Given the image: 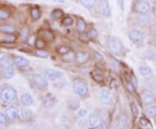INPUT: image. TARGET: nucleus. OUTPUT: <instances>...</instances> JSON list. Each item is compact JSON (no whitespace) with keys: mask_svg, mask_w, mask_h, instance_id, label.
<instances>
[{"mask_svg":"<svg viewBox=\"0 0 156 129\" xmlns=\"http://www.w3.org/2000/svg\"><path fill=\"white\" fill-rule=\"evenodd\" d=\"M107 46L108 50L115 56L122 55L124 51V45L122 41L116 37L109 36L107 37Z\"/></svg>","mask_w":156,"mask_h":129,"instance_id":"f257e3e1","label":"nucleus"},{"mask_svg":"<svg viewBox=\"0 0 156 129\" xmlns=\"http://www.w3.org/2000/svg\"><path fill=\"white\" fill-rule=\"evenodd\" d=\"M72 87L74 92L81 97H86L89 94L88 85L82 79H76L73 82Z\"/></svg>","mask_w":156,"mask_h":129,"instance_id":"f03ea898","label":"nucleus"},{"mask_svg":"<svg viewBox=\"0 0 156 129\" xmlns=\"http://www.w3.org/2000/svg\"><path fill=\"white\" fill-rule=\"evenodd\" d=\"M16 97H17V91L11 86H6L3 88V89L0 92V98L5 103H11L14 101Z\"/></svg>","mask_w":156,"mask_h":129,"instance_id":"7ed1b4c3","label":"nucleus"},{"mask_svg":"<svg viewBox=\"0 0 156 129\" xmlns=\"http://www.w3.org/2000/svg\"><path fill=\"white\" fill-rule=\"evenodd\" d=\"M128 38L134 44H140L145 40V33L140 29H132L128 32Z\"/></svg>","mask_w":156,"mask_h":129,"instance_id":"20e7f679","label":"nucleus"},{"mask_svg":"<svg viewBox=\"0 0 156 129\" xmlns=\"http://www.w3.org/2000/svg\"><path fill=\"white\" fill-rule=\"evenodd\" d=\"M31 79H32V82H33L34 85L40 90H46L48 89V82H47V80L42 76L40 74H33L31 75Z\"/></svg>","mask_w":156,"mask_h":129,"instance_id":"39448f33","label":"nucleus"},{"mask_svg":"<svg viewBox=\"0 0 156 129\" xmlns=\"http://www.w3.org/2000/svg\"><path fill=\"white\" fill-rule=\"evenodd\" d=\"M44 75L45 78L48 79L50 82H56L60 80L63 76V73L57 69L48 68L44 71Z\"/></svg>","mask_w":156,"mask_h":129,"instance_id":"423d86ee","label":"nucleus"},{"mask_svg":"<svg viewBox=\"0 0 156 129\" xmlns=\"http://www.w3.org/2000/svg\"><path fill=\"white\" fill-rule=\"evenodd\" d=\"M135 11L139 14H147L150 11V4L146 0H140L135 4Z\"/></svg>","mask_w":156,"mask_h":129,"instance_id":"0eeeda50","label":"nucleus"},{"mask_svg":"<svg viewBox=\"0 0 156 129\" xmlns=\"http://www.w3.org/2000/svg\"><path fill=\"white\" fill-rule=\"evenodd\" d=\"M99 11L105 17H109L111 16V10L108 0H100L99 1Z\"/></svg>","mask_w":156,"mask_h":129,"instance_id":"6e6552de","label":"nucleus"},{"mask_svg":"<svg viewBox=\"0 0 156 129\" xmlns=\"http://www.w3.org/2000/svg\"><path fill=\"white\" fill-rule=\"evenodd\" d=\"M39 38L44 40L45 42H53L55 40V35L54 33L47 29H42L38 31Z\"/></svg>","mask_w":156,"mask_h":129,"instance_id":"1a4fd4ad","label":"nucleus"},{"mask_svg":"<svg viewBox=\"0 0 156 129\" xmlns=\"http://www.w3.org/2000/svg\"><path fill=\"white\" fill-rule=\"evenodd\" d=\"M14 64V62L11 56L6 53H0V66L4 68H11Z\"/></svg>","mask_w":156,"mask_h":129,"instance_id":"9d476101","label":"nucleus"},{"mask_svg":"<svg viewBox=\"0 0 156 129\" xmlns=\"http://www.w3.org/2000/svg\"><path fill=\"white\" fill-rule=\"evenodd\" d=\"M6 116L10 120H15L20 118V111L16 107H10L6 109Z\"/></svg>","mask_w":156,"mask_h":129,"instance_id":"9b49d317","label":"nucleus"},{"mask_svg":"<svg viewBox=\"0 0 156 129\" xmlns=\"http://www.w3.org/2000/svg\"><path fill=\"white\" fill-rule=\"evenodd\" d=\"M56 97H55V96H53L52 94H48L43 99V105L46 108H51V107H53L56 105Z\"/></svg>","mask_w":156,"mask_h":129,"instance_id":"f8f14e48","label":"nucleus"},{"mask_svg":"<svg viewBox=\"0 0 156 129\" xmlns=\"http://www.w3.org/2000/svg\"><path fill=\"white\" fill-rule=\"evenodd\" d=\"M13 62H14V64L19 68H24L29 66L28 59H26L25 57H23V56H15L13 59Z\"/></svg>","mask_w":156,"mask_h":129,"instance_id":"ddd939ff","label":"nucleus"},{"mask_svg":"<svg viewBox=\"0 0 156 129\" xmlns=\"http://www.w3.org/2000/svg\"><path fill=\"white\" fill-rule=\"evenodd\" d=\"M101 119L96 113H91L89 117V123L93 127H98L101 125Z\"/></svg>","mask_w":156,"mask_h":129,"instance_id":"4468645a","label":"nucleus"},{"mask_svg":"<svg viewBox=\"0 0 156 129\" xmlns=\"http://www.w3.org/2000/svg\"><path fill=\"white\" fill-rule=\"evenodd\" d=\"M89 53H87L86 51H79L78 53L76 54V61L80 63L83 64L89 61Z\"/></svg>","mask_w":156,"mask_h":129,"instance_id":"2eb2a0df","label":"nucleus"},{"mask_svg":"<svg viewBox=\"0 0 156 129\" xmlns=\"http://www.w3.org/2000/svg\"><path fill=\"white\" fill-rule=\"evenodd\" d=\"M100 101L103 103H108L112 100V94L109 90H101L99 94Z\"/></svg>","mask_w":156,"mask_h":129,"instance_id":"dca6fc26","label":"nucleus"},{"mask_svg":"<svg viewBox=\"0 0 156 129\" xmlns=\"http://www.w3.org/2000/svg\"><path fill=\"white\" fill-rule=\"evenodd\" d=\"M154 99H155V97H154V93H153L152 91H149V90L144 92L143 95H142V100H143V102H144L145 104H147V105H150V104H152V103L154 101Z\"/></svg>","mask_w":156,"mask_h":129,"instance_id":"f3484780","label":"nucleus"},{"mask_svg":"<svg viewBox=\"0 0 156 129\" xmlns=\"http://www.w3.org/2000/svg\"><path fill=\"white\" fill-rule=\"evenodd\" d=\"M136 20H137V23L140 25H147L150 23V21H152V17L147 13V14H139L137 16Z\"/></svg>","mask_w":156,"mask_h":129,"instance_id":"a211bd4d","label":"nucleus"},{"mask_svg":"<svg viewBox=\"0 0 156 129\" xmlns=\"http://www.w3.org/2000/svg\"><path fill=\"white\" fill-rule=\"evenodd\" d=\"M20 101L24 106H30V105L33 104L34 102L32 96H31V95H30L29 93L23 94L21 97H20Z\"/></svg>","mask_w":156,"mask_h":129,"instance_id":"6ab92c4d","label":"nucleus"},{"mask_svg":"<svg viewBox=\"0 0 156 129\" xmlns=\"http://www.w3.org/2000/svg\"><path fill=\"white\" fill-rule=\"evenodd\" d=\"M76 30L78 31L81 33V32H85L87 30V23L86 21L83 19V18H77L76 20Z\"/></svg>","mask_w":156,"mask_h":129,"instance_id":"aec40b11","label":"nucleus"},{"mask_svg":"<svg viewBox=\"0 0 156 129\" xmlns=\"http://www.w3.org/2000/svg\"><path fill=\"white\" fill-rule=\"evenodd\" d=\"M16 40H17V36L14 35L13 33L5 34L4 37L0 38V42H2V43H9V44H11V43H15Z\"/></svg>","mask_w":156,"mask_h":129,"instance_id":"412c9836","label":"nucleus"},{"mask_svg":"<svg viewBox=\"0 0 156 129\" xmlns=\"http://www.w3.org/2000/svg\"><path fill=\"white\" fill-rule=\"evenodd\" d=\"M91 76H92V78L93 80L96 82L97 83H100L101 84L103 82H104V76H103V75L99 72V71H93V72H91Z\"/></svg>","mask_w":156,"mask_h":129,"instance_id":"4be33fe9","label":"nucleus"},{"mask_svg":"<svg viewBox=\"0 0 156 129\" xmlns=\"http://www.w3.org/2000/svg\"><path fill=\"white\" fill-rule=\"evenodd\" d=\"M80 2L82 5L89 11H91L96 4V0H80Z\"/></svg>","mask_w":156,"mask_h":129,"instance_id":"5701e85b","label":"nucleus"},{"mask_svg":"<svg viewBox=\"0 0 156 129\" xmlns=\"http://www.w3.org/2000/svg\"><path fill=\"white\" fill-rule=\"evenodd\" d=\"M15 31V27L11 24H3L0 25V32L4 34H11Z\"/></svg>","mask_w":156,"mask_h":129,"instance_id":"b1692460","label":"nucleus"},{"mask_svg":"<svg viewBox=\"0 0 156 129\" xmlns=\"http://www.w3.org/2000/svg\"><path fill=\"white\" fill-rule=\"evenodd\" d=\"M68 107L71 110H77L80 107V102L76 98H70L68 101Z\"/></svg>","mask_w":156,"mask_h":129,"instance_id":"393cba45","label":"nucleus"},{"mask_svg":"<svg viewBox=\"0 0 156 129\" xmlns=\"http://www.w3.org/2000/svg\"><path fill=\"white\" fill-rule=\"evenodd\" d=\"M146 114L149 117L153 118L156 116V104H152L146 108Z\"/></svg>","mask_w":156,"mask_h":129,"instance_id":"a878e982","label":"nucleus"},{"mask_svg":"<svg viewBox=\"0 0 156 129\" xmlns=\"http://www.w3.org/2000/svg\"><path fill=\"white\" fill-rule=\"evenodd\" d=\"M138 70H139V73L141 75H143V76L149 75L152 73V69L148 66H147V65H140V66H139Z\"/></svg>","mask_w":156,"mask_h":129,"instance_id":"bb28decb","label":"nucleus"},{"mask_svg":"<svg viewBox=\"0 0 156 129\" xmlns=\"http://www.w3.org/2000/svg\"><path fill=\"white\" fill-rule=\"evenodd\" d=\"M33 116V113L30 110L28 109H21L20 110V118L22 120H30Z\"/></svg>","mask_w":156,"mask_h":129,"instance_id":"cd10ccee","label":"nucleus"},{"mask_svg":"<svg viewBox=\"0 0 156 129\" xmlns=\"http://www.w3.org/2000/svg\"><path fill=\"white\" fill-rule=\"evenodd\" d=\"M30 17L33 19L34 21H37L39 18L41 17V11L39 10L38 8L35 7V8H32L30 10Z\"/></svg>","mask_w":156,"mask_h":129,"instance_id":"c85d7f7f","label":"nucleus"},{"mask_svg":"<svg viewBox=\"0 0 156 129\" xmlns=\"http://www.w3.org/2000/svg\"><path fill=\"white\" fill-rule=\"evenodd\" d=\"M14 75V70L12 68H5L3 69V76L5 79H11Z\"/></svg>","mask_w":156,"mask_h":129,"instance_id":"c756f323","label":"nucleus"},{"mask_svg":"<svg viewBox=\"0 0 156 129\" xmlns=\"http://www.w3.org/2000/svg\"><path fill=\"white\" fill-rule=\"evenodd\" d=\"M56 51H57V53L59 55L64 56V55H66L68 53H69L71 51V50H70L69 47H67V46H60V47H58L56 49Z\"/></svg>","mask_w":156,"mask_h":129,"instance_id":"7c9ffc66","label":"nucleus"},{"mask_svg":"<svg viewBox=\"0 0 156 129\" xmlns=\"http://www.w3.org/2000/svg\"><path fill=\"white\" fill-rule=\"evenodd\" d=\"M73 23H74V20H73V18L71 17H69V16H67V17H63L62 19L61 23L62 25H63V26H71L73 24Z\"/></svg>","mask_w":156,"mask_h":129,"instance_id":"2f4dec72","label":"nucleus"},{"mask_svg":"<svg viewBox=\"0 0 156 129\" xmlns=\"http://www.w3.org/2000/svg\"><path fill=\"white\" fill-rule=\"evenodd\" d=\"M10 17H11L10 11H8L5 9L0 8V20H7Z\"/></svg>","mask_w":156,"mask_h":129,"instance_id":"473e14b6","label":"nucleus"},{"mask_svg":"<svg viewBox=\"0 0 156 129\" xmlns=\"http://www.w3.org/2000/svg\"><path fill=\"white\" fill-rule=\"evenodd\" d=\"M63 59H64V61H66L68 62H74L76 60V54H74L73 52L70 51L69 53H68V54L63 56Z\"/></svg>","mask_w":156,"mask_h":129,"instance_id":"72a5a7b5","label":"nucleus"},{"mask_svg":"<svg viewBox=\"0 0 156 129\" xmlns=\"http://www.w3.org/2000/svg\"><path fill=\"white\" fill-rule=\"evenodd\" d=\"M35 46L38 50H44L45 47H46V42H45L44 40L38 38V39H37V41H36Z\"/></svg>","mask_w":156,"mask_h":129,"instance_id":"f704fd0d","label":"nucleus"},{"mask_svg":"<svg viewBox=\"0 0 156 129\" xmlns=\"http://www.w3.org/2000/svg\"><path fill=\"white\" fill-rule=\"evenodd\" d=\"M130 110H131V112L133 113L134 117L137 118L139 116V108H138V107L135 105V103H134V102H132L130 104Z\"/></svg>","mask_w":156,"mask_h":129,"instance_id":"c9c22d12","label":"nucleus"},{"mask_svg":"<svg viewBox=\"0 0 156 129\" xmlns=\"http://www.w3.org/2000/svg\"><path fill=\"white\" fill-rule=\"evenodd\" d=\"M51 14H52L53 18H55V19H60L63 16V11L60 10V9H56V10H54V11H52Z\"/></svg>","mask_w":156,"mask_h":129,"instance_id":"e433bc0d","label":"nucleus"},{"mask_svg":"<svg viewBox=\"0 0 156 129\" xmlns=\"http://www.w3.org/2000/svg\"><path fill=\"white\" fill-rule=\"evenodd\" d=\"M87 35L89 36V37L90 38V40L92 39H95L97 37H98V32H97V30L94 28H91L89 29V31L87 32Z\"/></svg>","mask_w":156,"mask_h":129,"instance_id":"4c0bfd02","label":"nucleus"},{"mask_svg":"<svg viewBox=\"0 0 156 129\" xmlns=\"http://www.w3.org/2000/svg\"><path fill=\"white\" fill-rule=\"evenodd\" d=\"M78 38H79V40L82 43H84V44H88L89 42V40H90L87 33H84V32H81V33L79 34V37Z\"/></svg>","mask_w":156,"mask_h":129,"instance_id":"58836bf2","label":"nucleus"},{"mask_svg":"<svg viewBox=\"0 0 156 129\" xmlns=\"http://www.w3.org/2000/svg\"><path fill=\"white\" fill-rule=\"evenodd\" d=\"M20 37H21L23 40L28 39L29 30L27 27H24V28L21 29V30H20Z\"/></svg>","mask_w":156,"mask_h":129,"instance_id":"ea45409f","label":"nucleus"},{"mask_svg":"<svg viewBox=\"0 0 156 129\" xmlns=\"http://www.w3.org/2000/svg\"><path fill=\"white\" fill-rule=\"evenodd\" d=\"M126 87H127V89L131 94H134V92H135V85L131 81H127L126 82Z\"/></svg>","mask_w":156,"mask_h":129,"instance_id":"a19ab883","label":"nucleus"},{"mask_svg":"<svg viewBox=\"0 0 156 129\" xmlns=\"http://www.w3.org/2000/svg\"><path fill=\"white\" fill-rule=\"evenodd\" d=\"M36 55L38 57H41V58H47L50 54L48 51H44V50H37L36 52Z\"/></svg>","mask_w":156,"mask_h":129,"instance_id":"79ce46f5","label":"nucleus"},{"mask_svg":"<svg viewBox=\"0 0 156 129\" xmlns=\"http://www.w3.org/2000/svg\"><path fill=\"white\" fill-rule=\"evenodd\" d=\"M139 123L140 125H141L142 127H147V125H149V121H148L147 119L144 118V117H141V118L140 119Z\"/></svg>","mask_w":156,"mask_h":129,"instance_id":"37998d69","label":"nucleus"},{"mask_svg":"<svg viewBox=\"0 0 156 129\" xmlns=\"http://www.w3.org/2000/svg\"><path fill=\"white\" fill-rule=\"evenodd\" d=\"M109 127V121L108 119H105L102 122H101V129H108Z\"/></svg>","mask_w":156,"mask_h":129,"instance_id":"c03bdc74","label":"nucleus"},{"mask_svg":"<svg viewBox=\"0 0 156 129\" xmlns=\"http://www.w3.org/2000/svg\"><path fill=\"white\" fill-rule=\"evenodd\" d=\"M27 41H28L29 44L34 45L35 44H36V41H37V39H36V37H35L34 36H29Z\"/></svg>","mask_w":156,"mask_h":129,"instance_id":"a18cd8bd","label":"nucleus"},{"mask_svg":"<svg viewBox=\"0 0 156 129\" xmlns=\"http://www.w3.org/2000/svg\"><path fill=\"white\" fill-rule=\"evenodd\" d=\"M94 58H95V60H97V61H101L102 60V56L101 55L99 52H97V51H95L94 52Z\"/></svg>","mask_w":156,"mask_h":129,"instance_id":"49530a36","label":"nucleus"},{"mask_svg":"<svg viewBox=\"0 0 156 129\" xmlns=\"http://www.w3.org/2000/svg\"><path fill=\"white\" fill-rule=\"evenodd\" d=\"M78 116H80V117H85L86 115H87V111L85 110V109H80L77 113Z\"/></svg>","mask_w":156,"mask_h":129,"instance_id":"de8ad7c7","label":"nucleus"},{"mask_svg":"<svg viewBox=\"0 0 156 129\" xmlns=\"http://www.w3.org/2000/svg\"><path fill=\"white\" fill-rule=\"evenodd\" d=\"M6 117L3 113L0 112V124H5L6 122Z\"/></svg>","mask_w":156,"mask_h":129,"instance_id":"09e8293b","label":"nucleus"},{"mask_svg":"<svg viewBox=\"0 0 156 129\" xmlns=\"http://www.w3.org/2000/svg\"><path fill=\"white\" fill-rule=\"evenodd\" d=\"M152 14H153V16L156 18V7H154L153 8V11H152Z\"/></svg>","mask_w":156,"mask_h":129,"instance_id":"8fccbe9b","label":"nucleus"},{"mask_svg":"<svg viewBox=\"0 0 156 129\" xmlns=\"http://www.w3.org/2000/svg\"><path fill=\"white\" fill-rule=\"evenodd\" d=\"M53 1H54L55 3H58V4H63V3L65 2L64 0H53Z\"/></svg>","mask_w":156,"mask_h":129,"instance_id":"3c124183","label":"nucleus"},{"mask_svg":"<svg viewBox=\"0 0 156 129\" xmlns=\"http://www.w3.org/2000/svg\"><path fill=\"white\" fill-rule=\"evenodd\" d=\"M115 80H112V81H111V84H110V89H113L115 88V86H114V84H115Z\"/></svg>","mask_w":156,"mask_h":129,"instance_id":"603ef678","label":"nucleus"},{"mask_svg":"<svg viewBox=\"0 0 156 129\" xmlns=\"http://www.w3.org/2000/svg\"><path fill=\"white\" fill-rule=\"evenodd\" d=\"M149 4H153V5H156V0H147Z\"/></svg>","mask_w":156,"mask_h":129,"instance_id":"864d4df0","label":"nucleus"},{"mask_svg":"<svg viewBox=\"0 0 156 129\" xmlns=\"http://www.w3.org/2000/svg\"><path fill=\"white\" fill-rule=\"evenodd\" d=\"M153 33L156 36V23H154V25L153 26Z\"/></svg>","mask_w":156,"mask_h":129,"instance_id":"5fc2aeb1","label":"nucleus"},{"mask_svg":"<svg viewBox=\"0 0 156 129\" xmlns=\"http://www.w3.org/2000/svg\"><path fill=\"white\" fill-rule=\"evenodd\" d=\"M0 129H5V127H4L3 126H1V125H0Z\"/></svg>","mask_w":156,"mask_h":129,"instance_id":"6e6d98bb","label":"nucleus"},{"mask_svg":"<svg viewBox=\"0 0 156 129\" xmlns=\"http://www.w3.org/2000/svg\"><path fill=\"white\" fill-rule=\"evenodd\" d=\"M154 44H155V46H156V39H155V43H154Z\"/></svg>","mask_w":156,"mask_h":129,"instance_id":"4d7b16f0","label":"nucleus"},{"mask_svg":"<svg viewBox=\"0 0 156 129\" xmlns=\"http://www.w3.org/2000/svg\"><path fill=\"white\" fill-rule=\"evenodd\" d=\"M91 129H94V128H91Z\"/></svg>","mask_w":156,"mask_h":129,"instance_id":"13d9d810","label":"nucleus"}]
</instances>
